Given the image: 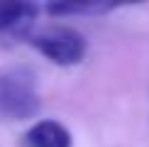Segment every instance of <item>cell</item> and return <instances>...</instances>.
<instances>
[{
    "mask_svg": "<svg viewBox=\"0 0 149 147\" xmlns=\"http://www.w3.org/2000/svg\"><path fill=\"white\" fill-rule=\"evenodd\" d=\"M39 110L37 76L27 66L0 69V120H27Z\"/></svg>",
    "mask_w": 149,
    "mask_h": 147,
    "instance_id": "cell-1",
    "label": "cell"
},
{
    "mask_svg": "<svg viewBox=\"0 0 149 147\" xmlns=\"http://www.w3.org/2000/svg\"><path fill=\"white\" fill-rule=\"evenodd\" d=\"M27 42L56 66H76L88 52L86 37L73 27H52L37 34H27Z\"/></svg>",
    "mask_w": 149,
    "mask_h": 147,
    "instance_id": "cell-2",
    "label": "cell"
},
{
    "mask_svg": "<svg viewBox=\"0 0 149 147\" xmlns=\"http://www.w3.org/2000/svg\"><path fill=\"white\" fill-rule=\"evenodd\" d=\"M22 147H73V137L59 120L44 118L22 135Z\"/></svg>",
    "mask_w": 149,
    "mask_h": 147,
    "instance_id": "cell-3",
    "label": "cell"
},
{
    "mask_svg": "<svg viewBox=\"0 0 149 147\" xmlns=\"http://www.w3.org/2000/svg\"><path fill=\"white\" fill-rule=\"evenodd\" d=\"M37 20V5L32 3H0V32L24 34Z\"/></svg>",
    "mask_w": 149,
    "mask_h": 147,
    "instance_id": "cell-4",
    "label": "cell"
},
{
    "mask_svg": "<svg viewBox=\"0 0 149 147\" xmlns=\"http://www.w3.org/2000/svg\"><path fill=\"white\" fill-rule=\"evenodd\" d=\"M110 5H103V3H54V5H47V12L49 15H56V17H64V15H98V12H108Z\"/></svg>",
    "mask_w": 149,
    "mask_h": 147,
    "instance_id": "cell-5",
    "label": "cell"
}]
</instances>
